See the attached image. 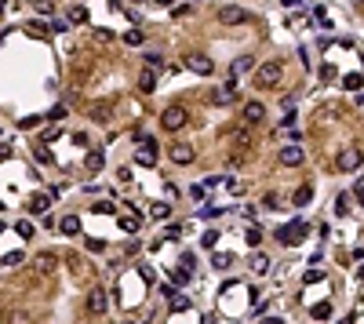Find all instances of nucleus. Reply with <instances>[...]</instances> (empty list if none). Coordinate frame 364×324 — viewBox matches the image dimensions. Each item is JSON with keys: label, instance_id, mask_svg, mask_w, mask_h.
Segmentation results:
<instances>
[{"label": "nucleus", "instance_id": "obj_1", "mask_svg": "<svg viewBox=\"0 0 364 324\" xmlns=\"http://www.w3.org/2000/svg\"><path fill=\"white\" fill-rule=\"evenodd\" d=\"M284 80V66L281 62H262L259 69H255V88L266 91V88H277Z\"/></svg>", "mask_w": 364, "mask_h": 324}, {"label": "nucleus", "instance_id": "obj_2", "mask_svg": "<svg viewBox=\"0 0 364 324\" xmlns=\"http://www.w3.org/2000/svg\"><path fill=\"white\" fill-rule=\"evenodd\" d=\"M117 117V99H99V102H87V120L95 124H110Z\"/></svg>", "mask_w": 364, "mask_h": 324}, {"label": "nucleus", "instance_id": "obj_3", "mask_svg": "<svg viewBox=\"0 0 364 324\" xmlns=\"http://www.w3.org/2000/svg\"><path fill=\"white\" fill-rule=\"evenodd\" d=\"M190 124V110L186 106H168V110L160 113V128H168V131H182Z\"/></svg>", "mask_w": 364, "mask_h": 324}, {"label": "nucleus", "instance_id": "obj_4", "mask_svg": "<svg viewBox=\"0 0 364 324\" xmlns=\"http://www.w3.org/2000/svg\"><path fill=\"white\" fill-rule=\"evenodd\" d=\"M182 66H186L190 73H197V76H211V73H215L211 58H208V55H197V51H190L186 58H182Z\"/></svg>", "mask_w": 364, "mask_h": 324}, {"label": "nucleus", "instance_id": "obj_5", "mask_svg": "<svg viewBox=\"0 0 364 324\" xmlns=\"http://www.w3.org/2000/svg\"><path fill=\"white\" fill-rule=\"evenodd\" d=\"M139 142L142 146H139V153H135V164H146V168L157 164V142H153V138H146V135L139 138Z\"/></svg>", "mask_w": 364, "mask_h": 324}, {"label": "nucleus", "instance_id": "obj_6", "mask_svg": "<svg viewBox=\"0 0 364 324\" xmlns=\"http://www.w3.org/2000/svg\"><path fill=\"white\" fill-rule=\"evenodd\" d=\"M168 157H171L175 164H193V160H197V153H193V146H186V142H171Z\"/></svg>", "mask_w": 364, "mask_h": 324}, {"label": "nucleus", "instance_id": "obj_7", "mask_svg": "<svg viewBox=\"0 0 364 324\" xmlns=\"http://www.w3.org/2000/svg\"><path fill=\"white\" fill-rule=\"evenodd\" d=\"M106 306H110V302H106V291H102V288H91V295H87V313L102 317V313H106Z\"/></svg>", "mask_w": 364, "mask_h": 324}, {"label": "nucleus", "instance_id": "obj_8", "mask_svg": "<svg viewBox=\"0 0 364 324\" xmlns=\"http://www.w3.org/2000/svg\"><path fill=\"white\" fill-rule=\"evenodd\" d=\"M33 270L37 273H55L58 270V259L51 252H40V255H33Z\"/></svg>", "mask_w": 364, "mask_h": 324}, {"label": "nucleus", "instance_id": "obj_9", "mask_svg": "<svg viewBox=\"0 0 364 324\" xmlns=\"http://www.w3.org/2000/svg\"><path fill=\"white\" fill-rule=\"evenodd\" d=\"M302 237H306V222H295V226H281L277 229V240H302Z\"/></svg>", "mask_w": 364, "mask_h": 324}, {"label": "nucleus", "instance_id": "obj_10", "mask_svg": "<svg viewBox=\"0 0 364 324\" xmlns=\"http://www.w3.org/2000/svg\"><path fill=\"white\" fill-rule=\"evenodd\" d=\"M219 22L240 26V22H248V11H240V8H222V11H219Z\"/></svg>", "mask_w": 364, "mask_h": 324}, {"label": "nucleus", "instance_id": "obj_11", "mask_svg": "<svg viewBox=\"0 0 364 324\" xmlns=\"http://www.w3.org/2000/svg\"><path fill=\"white\" fill-rule=\"evenodd\" d=\"M281 164H284V168H299V164H302V149H299V146H284V149H281Z\"/></svg>", "mask_w": 364, "mask_h": 324}, {"label": "nucleus", "instance_id": "obj_12", "mask_svg": "<svg viewBox=\"0 0 364 324\" xmlns=\"http://www.w3.org/2000/svg\"><path fill=\"white\" fill-rule=\"evenodd\" d=\"M48 208H51V197H48V193H33V197H29V211L48 215Z\"/></svg>", "mask_w": 364, "mask_h": 324}, {"label": "nucleus", "instance_id": "obj_13", "mask_svg": "<svg viewBox=\"0 0 364 324\" xmlns=\"http://www.w3.org/2000/svg\"><path fill=\"white\" fill-rule=\"evenodd\" d=\"M262 117H266V106L262 102H248L244 106V120H248V124H259Z\"/></svg>", "mask_w": 364, "mask_h": 324}, {"label": "nucleus", "instance_id": "obj_14", "mask_svg": "<svg viewBox=\"0 0 364 324\" xmlns=\"http://www.w3.org/2000/svg\"><path fill=\"white\" fill-rule=\"evenodd\" d=\"M310 200H313V186H299V190L292 193V204H295V208H306Z\"/></svg>", "mask_w": 364, "mask_h": 324}, {"label": "nucleus", "instance_id": "obj_15", "mask_svg": "<svg viewBox=\"0 0 364 324\" xmlns=\"http://www.w3.org/2000/svg\"><path fill=\"white\" fill-rule=\"evenodd\" d=\"M149 219H157V222L171 219V204H164V200H157V204H149Z\"/></svg>", "mask_w": 364, "mask_h": 324}, {"label": "nucleus", "instance_id": "obj_16", "mask_svg": "<svg viewBox=\"0 0 364 324\" xmlns=\"http://www.w3.org/2000/svg\"><path fill=\"white\" fill-rule=\"evenodd\" d=\"M58 229H62L66 237H77L80 233V219H77V215H66V219L58 222Z\"/></svg>", "mask_w": 364, "mask_h": 324}, {"label": "nucleus", "instance_id": "obj_17", "mask_svg": "<svg viewBox=\"0 0 364 324\" xmlns=\"http://www.w3.org/2000/svg\"><path fill=\"white\" fill-rule=\"evenodd\" d=\"M102 164H106V157L99 149H91L87 153V160H84V168H87V175H95V172H102Z\"/></svg>", "mask_w": 364, "mask_h": 324}, {"label": "nucleus", "instance_id": "obj_18", "mask_svg": "<svg viewBox=\"0 0 364 324\" xmlns=\"http://www.w3.org/2000/svg\"><path fill=\"white\" fill-rule=\"evenodd\" d=\"M139 226H142L139 215H120V229H124V233H135Z\"/></svg>", "mask_w": 364, "mask_h": 324}, {"label": "nucleus", "instance_id": "obj_19", "mask_svg": "<svg viewBox=\"0 0 364 324\" xmlns=\"http://www.w3.org/2000/svg\"><path fill=\"white\" fill-rule=\"evenodd\" d=\"M211 266H215V270H230V266H233V255L215 252V255H211Z\"/></svg>", "mask_w": 364, "mask_h": 324}, {"label": "nucleus", "instance_id": "obj_20", "mask_svg": "<svg viewBox=\"0 0 364 324\" xmlns=\"http://www.w3.org/2000/svg\"><path fill=\"white\" fill-rule=\"evenodd\" d=\"M248 266H251L255 273H266V270H269V259H266V255H259V252H255V255L248 259Z\"/></svg>", "mask_w": 364, "mask_h": 324}, {"label": "nucleus", "instance_id": "obj_21", "mask_svg": "<svg viewBox=\"0 0 364 324\" xmlns=\"http://www.w3.org/2000/svg\"><path fill=\"white\" fill-rule=\"evenodd\" d=\"M139 88H142V91H153V88H157V73H153V69H142Z\"/></svg>", "mask_w": 364, "mask_h": 324}, {"label": "nucleus", "instance_id": "obj_22", "mask_svg": "<svg viewBox=\"0 0 364 324\" xmlns=\"http://www.w3.org/2000/svg\"><path fill=\"white\" fill-rule=\"evenodd\" d=\"M357 164H360V160H357V149H353V153H342V157H339V168H342V172H353Z\"/></svg>", "mask_w": 364, "mask_h": 324}, {"label": "nucleus", "instance_id": "obj_23", "mask_svg": "<svg viewBox=\"0 0 364 324\" xmlns=\"http://www.w3.org/2000/svg\"><path fill=\"white\" fill-rule=\"evenodd\" d=\"M248 69H255V58H251V55H240L237 62H233V73H248Z\"/></svg>", "mask_w": 364, "mask_h": 324}, {"label": "nucleus", "instance_id": "obj_24", "mask_svg": "<svg viewBox=\"0 0 364 324\" xmlns=\"http://www.w3.org/2000/svg\"><path fill=\"white\" fill-rule=\"evenodd\" d=\"M69 22H73V26H84V22H87V11H84L80 4H77V8H69Z\"/></svg>", "mask_w": 364, "mask_h": 324}, {"label": "nucleus", "instance_id": "obj_25", "mask_svg": "<svg viewBox=\"0 0 364 324\" xmlns=\"http://www.w3.org/2000/svg\"><path fill=\"white\" fill-rule=\"evenodd\" d=\"M186 281H190V270H186V266H178V270H171V284H175V288H182V284H186Z\"/></svg>", "mask_w": 364, "mask_h": 324}, {"label": "nucleus", "instance_id": "obj_26", "mask_svg": "<svg viewBox=\"0 0 364 324\" xmlns=\"http://www.w3.org/2000/svg\"><path fill=\"white\" fill-rule=\"evenodd\" d=\"M139 277H142L146 284H153V281H157V270L149 266V262H142V266H139Z\"/></svg>", "mask_w": 364, "mask_h": 324}, {"label": "nucleus", "instance_id": "obj_27", "mask_svg": "<svg viewBox=\"0 0 364 324\" xmlns=\"http://www.w3.org/2000/svg\"><path fill=\"white\" fill-rule=\"evenodd\" d=\"M22 259H26V252H8L0 262H4V266H22Z\"/></svg>", "mask_w": 364, "mask_h": 324}, {"label": "nucleus", "instance_id": "obj_28", "mask_svg": "<svg viewBox=\"0 0 364 324\" xmlns=\"http://www.w3.org/2000/svg\"><path fill=\"white\" fill-rule=\"evenodd\" d=\"M310 313H313L317 320H328V317H331V306H328V302H317V306H313Z\"/></svg>", "mask_w": 364, "mask_h": 324}, {"label": "nucleus", "instance_id": "obj_29", "mask_svg": "<svg viewBox=\"0 0 364 324\" xmlns=\"http://www.w3.org/2000/svg\"><path fill=\"white\" fill-rule=\"evenodd\" d=\"M342 88H346V91H360V73H350V76H342Z\"/></svg>", "mask_w": 364, "mask_h": 324}, {"label": "nucleus", "instance_id": "obj_30", "mask_svg": "<svg viewBox=\"0 0 364 324\" xmlns=\"http://www.w3.org/2000/svg\"><path fill=\"white\" fill-rule=\"evenodd\" d=\"M124 44H128V48H139V44H142V33H139V29H128V33H124Z\"/></svg>", "mask_w": 364, "mask_h": 324}, {"label": "nucleus", "instance_id": "obj_31", "mask_svg": "<svg viewBox=\"0 0 364 324\" xmlns=\"http://www.w3.org/2000/svg\"><path fill=\"white\" fill-rule=\"evenodd\" d=\"M15 229H19V237H22V240H33V233H37V229H33V222H19Z\"/></svg>", "mask_w": 364, "mask_h": 324}, {"label": "nucleus", "instance_id": "obj_32", "mask_svg": "<svg viewBox=\"0 0 364 324\" xmlns=\"http://www.w3.org/2000/svg\"><path fill=\"white\" fill-rule=\"evenodd\" d=\"M84 244H87V252H95V255H99V252H106V240H102V237H87Z\"/></svg>", "mask_w": 364, "mask_h": 324}, {"label": "nucleus", "instance_id": "obj_33", "mask_svg": "<svg viewBox=\"0 0 364 324\" xmlns=\"http://www.w3.org/2000/svg\"><path fill=\"white\" fill-rule=\"evenodd\" d=\"M233 142H237V146H251V131H248V128H240V131L233 135Z\"/></svg>", "mask_w": 364, "mask_h": 324}, {"label": "nucleus", "instance_id": "obj_34", "mask_svg": "<svg viewBox=\"0 0 364 324\" xmlns=\"http://www.w3.org/2000/svg\"><path fill=\"white\" fill-rule=\"evenodd\" d=\"M58 135H62V128H48V131H44V135H40V142H44V146H48V142H55V138H58Z\"/></svg>", "mask_w": 364, "mask_h": 324}, {"label": "nucleus", "instance_id": "obj_35", "mask_svg": "<svg viewBox=\"0 0 364 324\" xmlns=\"http://www.w3.org/2000/svg\"><path fill=\"white\" fill-rule=\"evenodd\" d=\"M51 160H55V157H51V149H48V146H40V149H37V164H51Z\"/></svg>", "mask_w": 364, "mask_h": 324}, {"label": "nucleus", "instance_id": "obj_36", "mask_svg": "<svg viewBox=\"0 0 364 324\" xmlns=\"http://www.w3.org/2000/svg\"><path fill=\"white\" fill-rule=\"evenodd\" d=\"M215 240H219V233H215V229H208V233L201 237V244H204V248H215Z\"/></svg>", "mask_w": 364, "mask_h": 324}, {"label": "nucleus", "instance_id": "obj_37", "mask_svg": "<svg viewBox=\"0 0 364 324\" xmlns=\"http://www.w3.org/2000/svg\"><path fill=\"white\" fill-rule=\"evenodd\" d=\"M321 277H324L321 270H317V266H310V273H306V277H302V281H306V284H317V281H321Z\"/></svg>", "mask_w": 364, "mask_h": 324}, {"label": "nucleus", "instance_id": "obj_38", "mask_svg": "<svg viewBox=\"0 0 364 324\" xmlns=\"http://www.w3.org/2000/svg\"><path fill=\"white\" fill-rule=\"evenodd\" d=\"M171 299H175V302H171L175 310H190V299H186V295H175V291H171Z\"/></svg>", "mask_w": 364, "mask_h": 324}, {"label": "nucleus", "instance_id": "obj_39", "mask_svg": "<svg viewBox=\"0 0 364 324\" xmlns=\"http://www.w3.org/2000/svg\"><path fill=\"white\" fill-rule=\"evenodd\" d=\"M95 215H113V204H110V200H99V204H95Z\"/></svg>", "mask_w": 364, "mask_h": 324}, {"label": "nucleus", "instance_id": "obj_40", "mask_svg": "<svg viewBox=\"0 0 364 324\" xmlns=\"http://www.w3.org/2000/svg\"><path fill=\"white\" fill-rule=\"evenodd\" d=\"M182 233V226H168V229H164V240H175Z\"/></svg>", "mask_w": 364, "mask_h": 324}, {"label": "nucleus", "instance_id": "obj_41", "mask_svg": "<svg viewBox=\"0 0 364 324\" xmlns=\"http://www.w3.org/2000/svg\"><path fill=\"white\" fill-rule=\"evenodd\" d=\"M346 208H350V197L342 193V197H339V204H335V211H339V215H346Z\"/></svg>", "mask_w": 364, "mask_h": 324}, {"label": "nucleus", "instance_id": "obj_42", "mask_svg": "<svg viewBox=\"0 0 364 324\" xmlns=\"http://www.w3.org/2000/svg\"><path fill=\"white\" fill-rule=\"evenodd\" d=\"M190 197H193V200H204V197H208V190H204V186H193V190H190Z\"/></svg>", "mask_w": 364, "mask_h": 324}, {"label": "nucleus", "instance_id": "obj_43", "mask_svg": "<svg viewBox=\"0 0 364 324\" xmlns=\"http://www.w3.org/2000/svg\"><path fill=\"white\" fill-rule=\"evenodd\" d=\"M201 215H204V219H215V215H226V211H222V208H204Z\"/></svg>", "mask_w": 364, "mask_h": 324}, {"label": "nucleus", "instance_id": "obj_44", "mask_svg": "<svg viewBox=\"0 0 364 324\" xmlns=\"http://www.w3.org/2000/svg\"><path fill=\"white\" fill-rule=\"evenodd\" d=\"M259 324H284V320H281V317H262Z\"/></svg>", "mask_w": 364, "mask_h": 324}, {"label": "nucleus", "instance_id": "obj_45", "mask_svg": "<svg viewBox=\"0 0 364 324\" xmlns=\"http://www.w3.org/2000/svg\"><path fill=\"white\" fill-rule=\"evenodd\" d=\"M201 324H215V313H204V317H201Z\"/></svg>", "mask_w": 364, "mask_h": 324}, {"label": "nucleus", "instance_id": "obj_46", "mask_svg": "<svg viewBox=\"0 0 364 324\" xmlns=\"http://www.w3.org/2000/svg\"><path fill=\"white\" fill-rule=\"evenodd\" d=\"M339 324H353V317H342V320H339Z\"/></svg>", "mask_w": 364, "mask_h": 324}, {"label": "nucleus", "instance_id": "obj_47", "mask_svg": "<svg viewBox=\"0 0 364 324\" xmlns=\"http://www.w3.org/2000/svg\"><path fill=\"white\" fill-rule=\"evenodd\" d=\"M0 15H4V0H0Z\"/></svg>", "mask_w": 364, "mask_h": 324}, {"label": "nucleus", "instance_id": "obj_48", "mask_svg": "<svg viewBox=\"0 0 364 324\" xmlns=\"http://www.w3.org/2000/svg\"><path fill=\"white\" fill-rule=\"evenodd\" d=\"M0 233H4V222H0Z\"/></svg>", "mask_w": 364, "mask_h": 324}]
</instances>
